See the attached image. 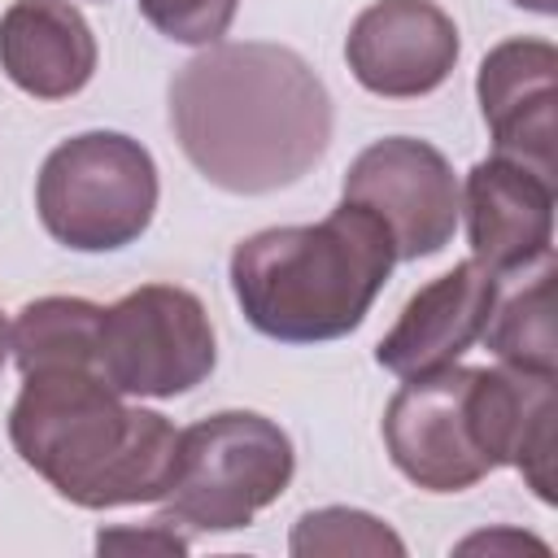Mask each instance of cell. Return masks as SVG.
I'll return each mask as SVG.
<instances>
[{"mask_svg": "<svg viewBox=\"0 0 558 558\" xmlns=\"http://www.w3.org/2000/svg\"><path fill=\"white\" fill-rule=\"evenodd\" d=\"M96 57V35L70 0H13L0 13V70L35 100L78 96Z\"/></svg>", "mask_w": 558, "mask_h": 558, "instance_id": "13", "label": "cell"}, {"mask_svg": "<svg viewBox=\"0 0 558 558\" xmlns=\"http://www.w3.org/2000/svg\"><path fill=\"white\" fill-rule=\"evenodd\" d=\"M458 214L466 218L471 262L497 279H514L554 257V179L510 161H475L458 187Z\"/></svg>", "mask_w": 558, "mask_h": 558, "instance_id": "10", "label": "cell"}, {"mask_svg": "<svg viewBox=\"0 0 558 558\" xmlns=\"http://www.w3.org/2000/svg\"><path fill=\"white\" fill-rule=\"evenodd\" d=\"M458 26L436 0H375L344 39L353 78L384 100L436 92L458 65Z\"/></svg>", "mask_w": 558, "mask_h": 558, "instance_id": "9", "label": "cell"}, {"mask_svg": "<svg viewBox=\"0 0 558 558\" xmlns=\"http://www.w3.org/2000/svg\"><path fill=\"white\" fill-rule=\"evenodd\" d=\"M392 466L427 493H462L493 466L480 432L475 366H440L405 379L384 410Z\"/></svg>", "mask_w": 558, "mask_h": 558, "instance_id": "7", "label": "cell"}, {"mask_svg": "<svg viewBox=\"0 0 558 558\" xmlns=\"http://www.w3.org/2000/svg\"><path fill=\"white\" fill-rule=\"evenodd\" d=\"M480 113L497 157H510L545 179L558 174V48L549 39H506L475 74Z\"/></svg>", "mask_w": 558, "mask_h": 558, "instance_id": "11", "label": "cell"}, {"mask_svg": "<svg viewBox=\"0 0 558 558\" xmlns=\"http://www.w3.org/2000/svg\"><path fill=\"white\" fill-rule=\"evenodd\" d=\"M240 0H140V13L153 31H161L174 44L209 48L227 35L235 22Z\"/></svg>", "mask_w": 558, "mask_h": 558, "instance_id": "17", "label": "cell"}, {"mask_svg": "<svg viewBox=\"0 0 558 558\" xmlns=\"http://www.w3.org/2000/svg\"><path fill=\"white\" fill-rule=\"evenodd\" d=\"M4 357H9V323L0 314V371H4Z\"/></svg>", "mask_w": 558, "mask_h": 558, "instance_id": "20", "label": "cell"}, {"mask_svg": "<svg viewBox=\"0 0 558 558\" xmlns=\"http://www.w3.org/2000/svg\"><path fill=\"white\" fill-rule=\"evenodd\" d=\"M218 362L214 323L196 292L144 283L100 318L96 371L122 397H179L209 379Z\"/></svg>", "mask_w": 558, "mask_h": 558, "instance_id": "6", "label": "cell"}, {"mask_svg": "<svg viewBox=\"0 0 558 558\" xmlns=\"http://www.w3.org/2000/svg\"><path fill=\"white\" fill-rule=\"evenodd\" d=\"M96 549H157V554H187V541L170 532L166 519H153L144 532H100Z\"/></svg>", "mask_w": 558, "mask_h": 558, "instance_id": "18", "label": "cell"}, {"mask_svg": "<svg viewBox=\"0 0 558 558\" xmlns=\"http://www.w3.org/2000/svg\"><path fill=\"white\" fill-rule=\"evenodd\" d=\"M183 157L222 192L262 196L305 179L331 144V96L283 44H209L170 83Z\"/></svg>", "mask_w": 558, "mask_h": 558, "instance_id": "1", "label": "cell"}, {"mask_svg": "<svg viewBox=\"0 0 558 558\" xmlns=\"http://www.w3.org/2000/svg\"><path fill=\"white\" fill-rule=\"evenodd\" d=\"M105 305L87 296H39L26 301L9 327V353L22 375L52 366H96Z\"/></svg>", "mask_w": 558, "mask_h": 558, "instance_id": "15", "label": "cell"}, {"mask_svg": "<svg viewBox=\"0 0 558 558\" xmlns=\"http://www.w3.org/2000/svg\"><path fill=\"white\" fill-rule=\"evenodd\" d=\"M9 440L57 497L83 510L161 501L179 462V427L157 410L126 405L96 366L22 375Z\"/></svg>", "mask_w": 558, "mask_h": 558, "instance_id": "2", "label": "cell"}, {"mask_svg": "<svg viewBox=\"0 0 558 558\" xmlns=\"http://www.w3.org/2000/svg\"><path fill=\"white\" fill-rule=\"evenodd\" d=\"M288 549L296 558H314V554H405V541L375 514L353 510V506H323V510H305L288 536Z\"/></svg>", "mask_w": 558, "mask_h": 558, "instance_id": "16", "label": "cell"}, {"mask_svg": "<svg viewBox=\"0 0 558 558\" xmlns=\"http://www.w3.org/2000/svg\"><path fill=\"white\" fill-rule=\"evenodd\" d=\"M501 279L488 275L480 262H458L440 279L423 283L388 336L375 344V362L392 371L397 379H414L440 366H453L488 323V310L497 301Z\"/></svg>", "mask_w": 558, "mask_h": 558, "instance_id": "12", "label": "cell"}, {"mask_svg": "<svg viewBox=\"0 0 558 558\" xmlns=\"http://www.w3.org/2000/svg\"><path fill=\"white\" fill-rule=\"evenodd\" d=\"M292 471L296 449L275 418L257 410L209 414L179 432V462L157 519L192 532L248 527L257 510L283 497Z\"/></svg>", "mask_w": 558, "mask_h": 558, "instance_id": "4", "label": "cell"}, {"mask_svg": "<svg viewBox=\"0 0 558 558\" xmlns=\"http://www.w3.org/2000/svg\"><path fill=\"white\" fill-rule=\"evenodd\" d=\"M397 266L392 235L340 201L323 222L266 227L231 248V292L248 327L279 344H323L357 331Z\"/></svg>", "mask_w": 558, "mask_h": 558, "instance_id": "3", "label": "cell"}, {"mask_svg": "<svg viewBox=\"0 0 558 558\" xmlns=\"http://www.w3.org/2000/svg\"><path fill=\"white\" fill-rule=\"evenodd\" d=\"M44 231L74 253H113L135 244L157 209V161L122 131H83L61 140L35 179Z\"/></svg>", "mask_w": 558, "mask_h": 558, "instance_id": "5", "label": "cell"}, {"mask_svg": "<svg viewBox=\"0 0 558 558\" xmlns=\"http://www.w3.org/2000/svg\"><path fill=\"white\" fill-rule=\"evenodd\" d=\"M554 257L536 262L532 270L514 275L519 283L497 288V301L484 323V344L501 366L558 375V340H554Z\"/></svg>", "mask_w": 558, "mask_h": 558, "instance_id": "14", "label": "cell"}, {"mask_svg": "<svg viewBox=\"0 0 558 558\" xmlns=\"http://www.w3.org/2000/svg\"><path fill=\"white\" fill-rule=\"evenodd\" d=\"M510 4L532 9V13H541V17H554V13H558V0H510Z\"/></svg>", "mask_w": 558, "mask_h": 558, "instance_id": "19", "label": "cell"}, {"mask_svg": "<svg viewBox=\"0 0 558 558\" xmlns=\"http://www.w3.org/2000/svg\"><path fill=\"white\" fill-rule=\"evenodd\" d=\"M340 201L362 205L392 235L397 262L436 257L458 231V179L449 157L414 135H388L362 148L344 174Z\"/></svg>", "mask_w": 558, "mask_h": 558, "instance_id": "8", "label": "cell"}]
</instances>
